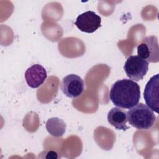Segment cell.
<instances>
[{
	"instance_id": "cell-1",
	"label": "cell",
	"mask_w": 159,
	"mask_h": 159,
	"mask_svg": "<svg viewBox=\"0 0 159 159\" xmlns=\"http://www.w3.org/2000/svg\"><path fill=\"white\" fill-rule=\"evenodd\" d=\"M109 98L116 106L130 109L139 102L140 99V86L132 80H117L111 86Z\"/></svg>"
},
{
	"instance_id": "cell-2",
	"label": "cell",
	"mask_w": 159,
	"mask_h": 159,
	"mask_svg": "<svg viewBox=\"0 0 159 159\" xmlns=\"http://www.w3.org/2000/svg\"><path fill=\"white\" fill-rule=\"evenodd\" d=\"M127 117L129 124L139 130L150 129L156 120L153 111L142 102L130 108L127 112Z\"/></svg>"
},
{
	"instance_id": "cell-3",
	"label": "cell",
	"mask_w": 159,
	"mask_h": 159,
	"mask_svg": "<svg viewBox=\"0 0 159 159\" xmlns=\"http://www.w3.org/2000/svg\"><path fill=\"white\" fill-rule=\"evenodd\" d=\"M127 76L134 81L143 79L148 70V62L138 55L129 56L124 66Z\"/></svg>"
},
{
	"instance_id": "cell-4",
	"label": "cell",
	"mask_w": 159,
	"mask_h": 159,
	"mask_svg": "<svg viewBox=\"0 0 159 159\" xmlns=\"http://www.w3.org/2000/svg\"><path fill=\"white\" fill-rule=\"evenodd\" d=\"M138 56L148 62L157 63L159 61V47L156 36L145 37L137 47Z\"/></svg>"
},
{
	"instance_id": "cell-5",
	"label": "cell",
	"mask_w": 159,
	"mask_h": 159,
	"mask_svg": "<svg viewBox=\"0 0 159 159\" xmlns=\"http://www.w3.org/2000/svg\"><path fill=\"white\" fill-rule=\"evenodd\" d=\"M60 89L67 97L75 98L82 94L84 89V83L77 75L70 74L65 76L61 82Z\"/></svg>"
},
{
	"instance_id": "cell-6",
	"label": "cell",
	"mask_w": 159,
	"mask_h": 159,
	"mask_svg": "<svg viewBox=\"0 0 159 159\" xmlns=\"http://www.w3.org/2000/svg\"><path fill=\"white\" fill-rule=\"evenodd\" d=\"M158 76V74H156L150 78L143 91V98L147 106L157 113L158 112L159 109Z\"/></svg>"
},
{
	"instance_id": "cell-7",
	"label": "cell",
	"mask_w": 159,
	"mask_h": 159,
	"mask_svg": "<svg viewBox=\"0 0 159 159\" xmlns=\"http://www.w3.org/2000/svg\"><path fill=\"white\" fill-rule=\"evenodd\" d=\"M101 23V17L91 11L80 14L75 22V24L80 31L89 34L94 32L100 27Z\"/></svg>"
},
{
	"instance_id": "cell-8",
	"label": "cell",
	"mask_w": 159,
	"mask_h": 159,
	"mask_svg": "<svg viewBox=\"0 0 159 159\" xmlns=\"http://www.w3.org/2000/svg\"><path fill=\"white\" fill-rule=\"evenodd\" d=\"M24 76L29 86L37 88L44 83L47 77V73L41 65L35 64L26 70Z\"/></svg>"
},
{
	"instance_id": "cell-9",
	"label": "cell",
	"mask_w": 159,
	"mask_h": 159,
	"mask_svg": "<svg viewBox=\"0 0 159 159\" xmlns=\"http://www.w3.org/2000/svg\"><path fill=\"white\" fill-rule=\"evenodd\" d=\"M108 122L117 130H126L129 129L127 125V112L120 107L112 108L107 114Z\"/></svg>"
},
{
	"instance_id": "cell-10",
	"label": "cell",
	"mask_w": 159,
	"mask_h": 159,
	"mask_svg": "<svg viewBox=\"0 0 159 159\" xmlns=\"http://www.w3.org/2000/svg\"><path fill=\"white\" fill-rule=\"evenodd\" d=\"M46 129L51 135L61 137L65 132L66 124L58 117H51L46 122Z\"/></svg>"
},
{
	"instance_id": "cell-11",
	"label": "cell",
	"mask_w": 159,
	"mask_h": 159,
	"mask_svg": "<svg viewBox=\"0 0 159 159\" xmlns=\"http://www.w3.org/2000/svg\"><path fill=\"white\" fill-rule=\"evenodd\" d=\"M43 153L46 154L45 156V158H57L58 157L57 153L53 150L45 151V152H43Z\"/></svg>"
}]
</instances>
